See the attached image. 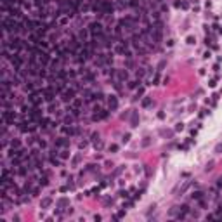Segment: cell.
<instances>
[{
    "instance_id": "obj_1",
    "label": "cell",
    "mask_w": 222,
    "mask_h": 222,
    "mask_svg": "<svg viewBox=\"0 0 222 222\" xmlns=\"http://www.w3.org/2000/svg\"><path fill=\"white\" fill-rule=\"evenodd\" d=\"M52 146H56L57 149H70L71 148V137H68V135L56 137V139L52 141Z\"/></svg>"
},
{
    "instance_id": "obj_2",
    "label": "cell",
    "mask_w": 222,
    "mask_h": 222,
    "mask_svg": "<svg viewBox=\"0 0 222 222\" xmlns=\"http://www.w3.org/2000/svg\"><path fill=\"white\" fill-rule=\"evenodd\" d=\"M106 108H108L111 113L118 110V96H115V94H110V96H106Z\"/></svg>"
},
{
    "instance_id": "obj_3",
    "label": "cell",
    "mask_w": 222,
    "mask_h": 222,
    "mask_svg": "<svg viewBox=\"0 0 222 222\" xmlns=\"http://www.w3.org/2000/svg\"><path fill=\"white\" fill-rule=\"evenodd\" d=\"M68 207H70V200H68V198H59V200L56 201V210L59 213L62 212V210H66Z\"/></svg>"
},
{
    "instance_id": "obj_4",
    "label": "cell",
    "mask_w": 222,
    "mask_h": 222,
    "mask_svg": "<svg viewBox=\"0 0 222 222\" xmlns=\"http://www.w3.org/2000/svg\"><path fill=\"white\" fill-rule=\"evenodd\" d=\"M175 7L186 10V9H189V2H187V0H177V2H175Z\"/></svg>"
},
{
    "instance_id": "obj_5",
    "label": "cell",
    "mask_w": 222,
    "mask_h": 222,
    "mask_svg": "<svg viewBox=\"0 0 222 222\" xmlns=\"http://www.w3.org/2000/svg\"><path fill=\"white\" fill-rule=\"evenodd\" d=\"M137 123H139V115H137V111H132L130 113V125L132 127H137Z\"/></svg>"
},
{
    "instance_id": "obj_6",
    "label": "cell",
    "mask_w": 222,
    "mask_h": 222,
    "mask_svg": "<svg viewBox=\"0 0 222 222\" xmlns=\"http://www.w3.org/2000/svg\"><path fill=\"white\" fill-rule=\"evenodd\" d=\"M40 205H42V208H49V207L52 205V198H43Z\"/></svg>"
},
{
    "instance_id": "obj_7",
    "label": "cell",
    "mask_w": 222,
    "mask_h": 222,
    "mask_svg": "<svg viewBox=\"0 0 222 222\" xmlns=\"http://www.w3.org/2000/svg\"><path fill=\"white\" fill-rule=\"evenodd\" d=\"M151 104H153V101H151V99H142V102H141V106H142V108H149Z\"/></svg>"
},
{
    "instance_id": "obj_8",
    "label": "cell",
    "mask_w": 222,
    "mask_h": 222,
    "mask_svg": "<svg viewBox=\"0 0 222 222\" xmlns=\"http://www.w3.org/2000/svg\"><path fill=\"white\" fill-rule=\"evenodd\" d=\"M108 151H110V153H116V151H118V144H110Z\"/></svg>"
},
{
    "instance_id": "obj_9",
    "label": "cell",
    "mask_w": 222,
    "mask_h": 222,
    "mask_svg": "<svg viewBox=\"0 0 222 222\" xmlns=\"http://www.w3.org/2000/svg\"><path fill=\"white\" fill-rule=\"evenodd\" d=\"M217 80H219L217 76H215V78H212V80H210V87H215V85H217Z\"/></svg>"
},
{
    "instance_id": "obj_10",
    "label": "cell",
    "mask_w": 222,
    "mask_h": 222,
    "mask_svg": "<svg viewBox=\"0 0 222 222\" xmlns=\"http://www.w3.org/2000/svg\"><path fill=\"white\" fill-rule=\"evenodd\" d=\"M194 37H187V43H189V45H193V43H194Z\"/></svg>"
},
{
    "instance_id": "obj_11",
    "label": "cell",
    "mask_w": 222,
    "mask_h": 222,
    "mask_svg": "<svg viewBox=\"0 0 222 222\" xmlns=\"http://www.w3.org/2000/svg\"><path fill=\"white\" fill-rule=\"evenodd\" d=\"M129 139H130V134H125V135H123V142H127Z\"/></svg>"
},
{
    "instance_id": "obj_12",
    "label": "cell",
    "mask_w": 222,
    "mask_h": 222,
    "mask_svg": "<svg viewBox=\"0 0 222 222\" xmlns=\"http://www.w3.org/2000/svg\"><path fill=\"white\" fill-rule=\"evenodd\" d=\"M221 151H222V144H219V146L215 148V153H221Z\"/></svg>"
}]
</instances>
